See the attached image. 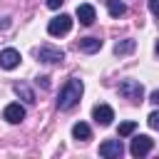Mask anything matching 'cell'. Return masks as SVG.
<instances>
[{"label": "cell", "mask_w": 159, "mask_h": 159, "mask_svg": "<svg viewBox=\"0 0 159 159\" xmlns=\"http://www.w3.org/2000/svg\"><path fill=\"white\" fill-rule=\"evenodd\" d=\"M82 92H84V84H82V80H77V77H70V80L65 82V87L60 89V94H57V109H62V112L72 109V107L80 102Z\"/></svg>", "instance_id": "cell-1"}, {"label": "cell", "mask_w": 159, "mask_h": 159, "mask_svg": "<svg viewBox=\"0 0 159 159\" xmlns=\"http://www.w3.org/2000/svg\"><path fill=\"white\" fill-rule=\"evenodd\" d=\"M119 94H122L124 99L142 102V97H144V87H142L137 80H124V82H119Z\"/></svg>", "instance_id": "cell-2"}, {"label": "cell", "mask_w": 159, "mask_h": 159, "mask_svg": "<svg viewBox=\"0 0 159 159\" xmlns=\"http://www.w3.org/2000/svg\"><path fill=\"white\" fill-rule=\"evenodd\" d=\"M70 30H72V17H70V15H57V17H52L50 25H47V32H50L52 37L67 35Z\"/></svg>", "instance_id": "cell-3"}, {"label": "cell", "mask_w": 159, "mask_h": 159, "mask_svg": "<svg viewBox=\"0 0 159 159\" xmlns=\"http://www.w3.org/2000/svg\"><path fill=\"white\" fill-rule=\"evenodd\" d=\"M37 60H40V62H47V65H52V62H62V60H65V52H62L60 47L42 45V47H37Z\"/></svg>", "instance_id": "cell-4"}, {"label": "cell", "mask_w": 159, "mask_h": 159, "mask_svg": "<svg viewBox=\"0 0 159 159\" xmlns=\"http://www.w3.org/2000/svg\"><path fill=\"white\" fill-rule=\"evenodd\" d=\"M152 147H154V142H152L147 134H139V137L132 139L129 152H132V157H147V154L152 152Z\"/></svg>", "instance_id": "cell-5"}, {"label": "cell", "mask_w": 159, "mask_h": 159, "mask_svg": "<svg viewBox=\"0 0 159 159\" xmlns=\"http://www.w3.org/2000/svg\"><path fill=\"white\" fill-rule=\"evenodd\" d=\"M2 119H5V122H10V124H20V122L25 119V107H22L20 102L7 104V107L2 109Z\"/></svg>", "instance_id": "cell-6"}, {"label": "cell", "mask_w": 159, "mask_h": 159, "mask_svg": "<svg viewBox=\"0 0 159 159\" xmlns=\"http://www.w3.org/2000/svg\"><path fill=\"white\" fill-rule=\"evenodd\" d=\"M122 152H124V147H122V142H119V139H107V142H102V144H99V154H102V157H107V159H119V157H122Z\"/></svg>", "instance_id": "cell-7"}, {"label": "cell", "mask_w": 159, "mask_h": 159, "mask_svg": "<svg viewBox=\"0 0 159 159\" xmlns=\"http://www.w3.org/2000/svg\"><path fill=\"white\" fill-rule=\"evenodd\" d=\"M20 52L15 50V47H5V50H0V67L2 70H15L17 65H20Z\"/></svg>", "instance_id": "cell-8"}, {"label": "cell", "mask_w": 159, "mask_h": 159, "mask_svg": "<svg viewBox=\"0 0 159 159\" xmlns=\"http://www.w3.org/2000/svg\"><path fill=\"white\" fill-rule=\"evenodd\" d=\"M92 117H94V122H97V124L107 127V124H112L114 112H112V107H109V104H97V107L92 109Z\"/></svg>", "instance_id": "cell-9"}, {"label": "cell", "mask_w": 159, "mask_h": 159, "mask_svg": "<svg viewBox=\"0 0 159 159\" xmlns=\"http://www.w3.org/2000/svg\"><path fill=\"white\" fill-rule=\"evenodd\" d=\"M77 20L82 22V25H92L94 20H97V15H94V7L89 5V2H82V5H77Z\"/></svg>", "instance_id": "cell-10"}, {"label": "cell", "mask_w": 159, "mask_h": 159, "mask_svg": "<svg viewBox=\"0 0 159 159\" xmlns=\"http://www.w3.org/2000/svg\"><path fill=\"white\" fill-rule=\"evenodd\" d=\"M77 47H80L82 52L92 55V52H97V50L102 47V40H99V37H82V40L77 42Z\"/></svg>", "instance_id": "cell-11"}, {"label": "cell", "mask_w": 159, "mask_h": 159, "mask_svg": "<svg viewBox=\"0 0 159 159\" xmlns=\"http://www.w3.org/2000/svg\"><path fill=\"white\" fill-rule=\"evenodd\" d=\"M72 137H75V139H80V142H87V139L92 137V129H89L84 122H77V124L72 127Z\"/></svg>", "instance_id": "cell-12"}, {"label": "cell", "mask_w": 159, "mask_h": 159, "mask_svg": "<svg viewBox=\"0 0 159 159\" xmlns=\"http://www.w3.org/2000/svg\"><path fill=\"white\" fill-rule=\"evenodd\" d=\"M15 94H17V97H22V99H25V102H30V104L35 102V92H32L25 82H17V84H15Z\"/></svg>", "instance_id": "cell-13"}, {"label": "cell", "mask_w": 159, "mask_h": 159, "mask_svg": "<svg viewBox=\"0 0 159 159\" xmlns=\"http://www.w3.org/2000/svg\"><path fill=\"white\" fill-rule=\"evenodd\" d=\"M107 10H109L112 17H122V15L127 12V5H124L122 0H107Z\"/></svg>", "instance_id": "cell-14"}, {"label": "cell", "mask_w": 159, "mask_h": 159, "mask_svg": "<svg viewBox=\"0 0 159 159\" xmlns=\"http://www.w3.org/2000/svg\"><path fill=\"white\" fill-rule=\"evenodd\" d=\"M134 47H137L134 40H119L114 45V55H129V52H134Z\"/></svg>", "instance_id": "cell-15"}, {"label": "cell", "mask_w": 159, "mask_h": 159, "mask_svg": "<svg viewBox=\"0 0 159 159\" xmlns=\"http://www.w3.org/2000/svg\"><path fill=\"white\" fill-rule=\"evenodd\" d=\"M134 129H137V122H122L119 129H117V134H119V137H129Z\"/></svg>", "instance_id": "cell-16"}, {"label": "cell", "mask_w": 159, "mask_h": 159, "mask_svg": "<svg viewBox=\"0 0 159 159\" xmlns=\"http://www.w3.org/2000/svg\"><path fill=\"white\" fill-rule=\"evenodd\" d=\"M147 122H149V127H152V129H157V132H159V109H157V112H152Z\"/></svg>", "instance_id": "cell-17"}, {"label": "cell", "mask_w": 159, "mask_h": 159, "mask_svg": "<svg viewBox=\"0 0 159 159\" xmlns=\"http://www.w3.org/2000/svg\"><path fill=\"white\" fill-rule=\"evenodd\" d=\"M149 10H152V15L159 17V0H149Z\"/></svg>", "instance_id": "cell-18"}, {"label": "cell", "mask_w": 159, "mask_h": 159, "mask_svg": "<svg viewBox=\"0 0 159 159\" xmlns=\"http://www.w3.org/2000/svg\"><path fill=\"white\" fill-rule=\"evenodd\" d=\"M62 2H65V0H47V7H50V10H57Z\"/></svg>", "instance_id": "cell-19"}, {"label": "cell", "mask_w": 159, "mask_h": 159, "mask_svg": "<svg viewBox=\"0 0 159 159\" xmlns=\"http://www.w3.org/2000/svg\"><path fill=\"white\" fill-rule=\"evenodd\" d=\"M149 102H152V104H159V89H154V92L149 94Z\"/></svg>", "instance_id": "cell-20"}, {"label": "cell", "mask_w": 159, "mask_h": 159, "mask_svg": "<svg viewBox=\"0 0 159 159\" xmlns=\"http://www.w3.org/2000/svg\"><path fill=\"white\" fill-rule=\"evenodd\" d=\"M37 82H40L42 87H50V82H47V77H37Z\"/></svg>", "instance_id": "cell-21"}, {"label": "cell", "mask_w": 159, "mask_h": 159, "mask_svg": "<svg viewBox=\"0 0 159 159\" xmlns=\"http://www.w3.org/2000/svg\"><path fill=\"white\" fill-rule=\"evenodd\" d=\"M157 52H159V42H157Z\"/></svg>", "instance_id": "cell-22"}]
</instances>
